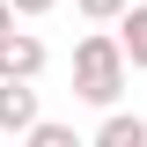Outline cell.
I'll use <instances>...</instances> for the list:
<instances>
[{
  "label": "cell",
  "instance_id": "1",
  "mask_svg": "<svg viewBox=\"0 0 147 147\" xmlns=\"http://www.w3.org/2000/svg\"><path fill=\"white\" fill-rule=\"evenodd\" d=\"M125 44H118V30H88L81 44H74V96L96 110H110L118 96H125Z\"/></svg>",
  "mask_w": 147,
  "mask_h": 147
},
{
  "label": "cell",
  "instance_id": "2",
  "mask_svg": "<svg viewBox=\"0 0 147 147\" xmlns=\"http://www.w3.org/2000/svg\"><path fill=\"white\" fill-rule=\"evenodd\" d=\"M44 37L37 30H0V81H37L44 74Z\"/></svg>",
  "mask_w": 147,
  "mask_h": 147
},
{
  "label": "cell",
  "instance_id": "3",
  "mask_svg": "<svg viewBox=\"0 0 147 147\" xmlns=\"http://www.w3.org/2000/svg\"><path fill=\"white\" fill-rule=\"evenodd\" d=\"M37 118H44V110H37V88H30V81H0V132L22 140Z\"/></svg>",
  "mask_w": 147,
  "mask_h": 147
},
{
  "label": "cell",
  "instance_id": "4",
  "mask_svg": "<svg viewBox=\"0 0 147 147\" xmlns=\"http://www.w3.org/2000/svg\"><path fill=\"white\" fill-rule=\"evenodd\" d=\"M118 44H125V66L147 74V0H125V15H118Z\"/></svg>",
  "mask_w": 147,
  "mask_h": 147
},
{
  "label": "cell",
  "instance_id": "5",
  "mask_svg": "<svg viewBox=\"0 0 147 147\" xmlns=\"http://www.w3.org/2000/svg\"><path fill=\"white\" fill-rule=\"evenodd\" d=\"M96 147H147V118H140V110H103Z\"/></svg>",
  "mask_w": 147,
  "mask_h": 147
},
{
  "label": "cell",
  "instance_id": "6",
  "mask_svg": "<svg viewBox=\"0 0 147 147\" xmlns=\"http://www.w3.org/2000/svg\"><path fill=\"white\" fill-rule=\"evenodd\" d=\"M22 140H30V147H74V125H66V118H37Z\"/></svg>",
  "mask_w": 147,
  "mask_h": 147
},
{
  "label": "cell",
  "instance_id": "7",
  "mask_svg": "<svg viewBox=\"0 0 147 147\" xmlns=\"http://www.w3.org/2000/svg\"><path fill=\"white\" fill-rule=\"evenodd\" d=\"M74 7H81V22H118L125 15V0H74Z\"/></svg>",
  "mask_w": 147,
  "mask_h": 147
},
{
  "label": "cell",
  "instance_id": "8",
  "mask_svg": "<svg viewBox=\"0 0 147 147\" xmlns=\"http://www.w3.org/2000/svg\"><path fill=\"white\" fill-rule=\"evenodd\" d=\"M7 7H15V15H52L59 0H7Z\"/></svg>",
  "mask_w": 147,
  "mask_h": 147
},
{
  "label": "cell",
  "instance_id": "9",
  "mask_svg": "<svg viewBox=\"0 0 147 147\" xmlns=\"http://www.w3.org/2000/svg\"><path fill=\"white\" fill-rule=\"evenodd\" d=\"M0 30H15V7H7V0H0Z\"/></svg>",
  "mask_w": 147,
  "mask_h": 147
}]
</instances>
